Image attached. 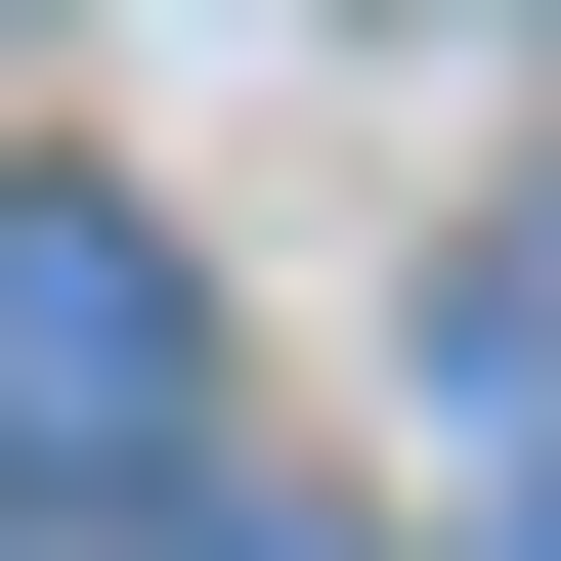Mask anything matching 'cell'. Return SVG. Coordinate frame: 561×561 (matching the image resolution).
Returning a JSON list of instances; mask_svg holds the SVG:
<instances>
[{
  "mask_svg": "<svg viewBox=\"0 0 561 561\" xmlns=\"http://www.w3.org/2000/svg\"><path fill=\"white\" fill-rule=\"evenodd\" d=\"M173 432H216V302H173V216L0 173V476H87V518H130Z\"/></svg>",
  "mask_w": 561,
  "mask_h": 561,
  "instance_id": "cell-1",
  "label": "cell"
},
{
  "mask_svg": "<svg viewBox=\"0 0 561 561\" xmlns=\"http://www.w3.org/2000/svg\"><path fill=\"white\" fill-rule=\"evenodd\" d=\"M476 561H561V476H518V518H476Z\"/></svg>",
  "mask_w": 561,
  "mask_h": 561,
  "instance_id": "cell-2",
  "label": "cell"
}]
</instances>
